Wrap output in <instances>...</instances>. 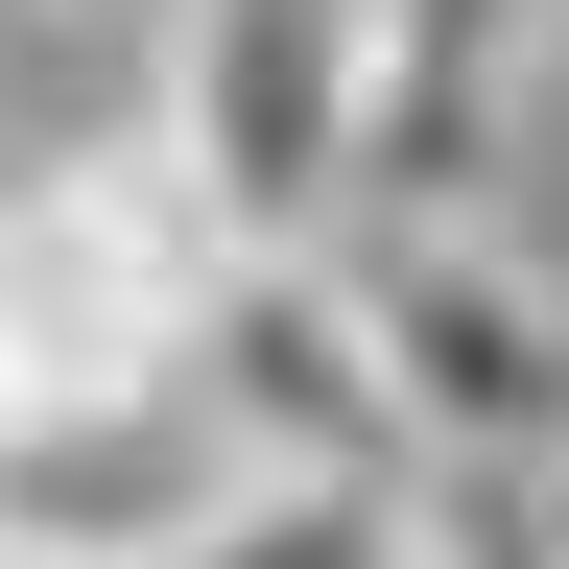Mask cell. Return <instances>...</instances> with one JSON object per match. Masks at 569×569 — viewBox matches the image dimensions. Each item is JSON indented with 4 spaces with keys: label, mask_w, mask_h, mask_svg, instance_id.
Returning a JSON list of instances; mask_svg holds the SVG:
<instances>
[{
    "label": "cell",
    "mask_w": 569,
    "mask_h": 569,
    "mask_svg": "<svg viewBox=\"0 0 569 569\" xmlns=\"http://www.w3.org/2000/svg\"><path fill=\"white\" fill-rule=\"evenodd\" d=\"M213 261H238V238L167 190V142H142V119L24 142V167H0V427H119V403H190Z\"/></svg>",
    "instance_id": "cell-1"
},
{
    "label": "cell",
    "mask_w": 569,
    "mask_h": 569,
    "mask_svg": "<svg viewBox=\"0 0 569 569\" xmlns=\"http://www.w3.org/2000/svg\"><path fill=\"white\" fill-rule=\"evenodd\" d=\"M332 261L380 309V380H403L427 475H546L569 451V284L498 213H332Z\"/></svg>",
    "instance_id": "cell-2"
},
{
    "label": "cell",
    "mask_w": 569,
    "mask_h": 569,
    "mask_svg": "<svg viewBox=\"0 0 569 569\" xmlns=\"http://www.w3.org/2000/svg\"><path fill=\"white\" fill-rule=\"evenodd\" d=\"M142 142L213 238H332L356 213V0H167L142 24Z\"/></svg>",
    "instance_id": "cell-3"
},
{
    "label": "cell",
    "mask_w": 569,
    "mask_h": 569,
    "mask_svg": "<svg viewBox=\"0 0 569 569\" xmlns=\"http://www.w3.org/2000/svg\"><path fill=\"white\" fill-rule=\"evenodd\" d=\"M190 427H213L238 475H427V451H403V380H380V309H356V261H332V238L213 261Z\"/></svg>",
    "instance_id": "cell-4"
},
{
    "label": "cell",
    "mask_w": 569,
    "mask_h": 569,
    "mask_svg": "<svg viewBox=\"0 0 569 569\" xmlns=\"http://www.w3.org/2000/svg\"><path fill=\"white\" fill-rule=\"evenodd\" d=\"M546 24L569 0H356V213H498Z\"/></svg>",
    "instance_id": "cell-5"
},
{
    "label": "cell",
    "mask_w": 569,
    "mask_h": 569,
    "mask_svg": "<svg viewBox=\"0 0 569 569\" xmlns=\"http://www.w3.org/2000/svg\"><path fill=\"white\" fill-rule=\"evenodd\" d=\"M167 569H427V475H213Z\"/></svg>",
    "instance_id": "cell-6"
},
{
    "label": "cell",
    "mask_w": 569,
    "mask_h": 569,
    "mask_svg": "<svg viewBox=\"0 0 569 569\" xmlns=\"http://www.w3.org/2000/svg\"><path fill=\"white\" fill-rule=\"evenodd\" d=\"M0 24H24V48H119V71H142V24H167V0H0Z\"/></svg>",
    "instance_id": "cell-7"
},
{
    "label": "cell",
    "mask_w": 569,
    "mask_h": 569,
    "mask_svg": "<svg viewBox=\"0 0 569 569\" xmlns=\"http://www.w3.org/2000/svg\"><path fill=\"white\" fill-rule=\"evenodd\" d=\"M0 451H24V427H0Z\"/></svg>",
    "instance_id": "cell-8"
},
{
    "label": "cell",
    "mask_w": 569,
    "mask_h": 569,
    "mask_svg": "<svg viewBox=\"0 0 569 569\" xmlns=\"http://www.w3.org/2000/svg\"><path fill=\"white\" fill-rule=\"evenodd\" d=\"M0 569H24V546H0Z\"/></svg>",
    "instance_id": "cell-9"
}]
</instances>
